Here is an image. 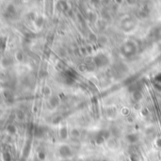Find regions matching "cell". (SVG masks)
Returning a JSON list of instances; mask_svg holds the SVG:
<instances>
[{
  "label": "cell",
  "instance_id": "1",
  "mask_svg": "<svg viewBox=\"0 0 161 161\" xmlns=\"http://www.w3.org/2000/svg\"><path fill=\"white\" fill-rule=\"evenodd\" d=\"M121 53H122V56L126 59L133 57L137 53V46L135 45V42L133 41L124 42L121 47Z\"/></svg>",
  "mask_w": 161,
  "mask_h": 161
},
{
  "label": "cell",
  "instance_id": "2",
  "mask_svg": "<svg viewBox=\"0 0 161 161\" xmlns=\"http://www.w3.org/2000/svg\"><path fill=\"white\" fill-rule=\"evenodd\" d=\"M94 62L98 67H105L109 64V59H107L106 56L100 54V55H97L94 58Z\"/></svg>",
  "mask_w": 161,
  "mask_h": 161
},
{
  "label": "cell",
  "instance_id": "3",
  "mask_svg": "<svg viewBox=\"0 0 161 161\" xmlns=\"http://www.w3.org/2000/svg\"><path fill=\"white\" fill-rule=\"evenodd\" d=\"M59 153L61 157H70L72 156V150L68 145H61L59 149Z\"/></svg>",
  "mask_w": 161,
  "mask_h": 161
},
{
  "label": "cell",
  "instance_id": "4",
  "mask_svg": "<svg viewBox=\"0 0 161 161\" xmlns=\"http://www.w3.org/2000/svg\"><path fill=\"white\" fill-rule=\"evenodd\" d=\"M153 85L157 91H161V73L155 76V77L153 78Z\"/></svg>",
  "mask_w": 161,
  "mask_h": 161
},
{
  "label": "cell",
  "instance_id": "5",
  "mask_svg": "<svg viewBox=\"0 0 161 161\" xmlns=\"http://www.w3.org/2000/svg\"><path fill=\"white\" fill-rule=\"evenodd\" d=\"M59 137L62 139H66L68 138V130L66 127H62L59 130Z\"/></svg>",
  "mask_w": 161,
  "mask_h": 161
},
{
  "label": "cell",
  "instance_id": "6",
  "mask_svg": "<svg viewBox=\"0 0 161 161\" xmlns=\"http://www.w3.org/2000/svg\"><path fill=\"white\" fill-rule=\"evenodd\" d=\"M138 139V136L136 134H130V135L127 136V141L129 142H131V143L137 142Z\"/></svg>",
  "mask_w": 161,
  "mask_h": 161
},
{
  "label": "cell",
  "instance_id": "7",
  "mask_svg": "<svg viewBox=\"0 0 161 161\" xmlns=\"http://www.w3.org/2000/svg\"><path fill=\"white\" fill-rule=\"evenodd\" d=\"M38 158H39L40 160H45V154L42 153V152L39 153V154H38Z\"/></svg>",
  "mask_w": 161,
  "mask_h": 161
},
{
  "label": "cell",
  "instance_id": "8",
  "mask_svg": "<svg viewBox=\"0 0 161 161\" xmlns=\"http://www.w3.org/2000/svg\"><path fill=\"white\" fill-rule=\"evenodd\" d=\"M156 146H157V147L161 148V138H157V139H156Z\"/></svg>",
  "mask_w": 161,
  "mask_h": 161
}]
</instances>
